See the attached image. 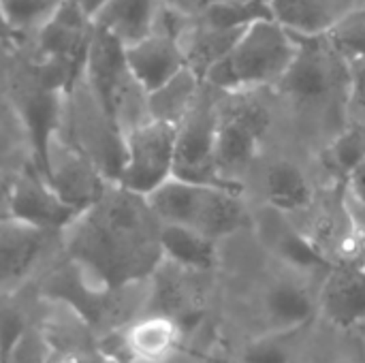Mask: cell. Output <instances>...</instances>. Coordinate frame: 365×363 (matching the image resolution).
Returning <instances> with one entry per match:
<instances>
[{"instance_id": "cell-1", "label": "cell", "mask_w": 365, "mask_h": 363, "mask_svg": "<svg viewBox=\"0 0 365 363\" xmlns=\"http://www.w3.org/2000/svg\"><path fill=\"white\" fill-rule=\"evenodd\" d=\"M160 227L145 197L113 182V190H105L71 227L73 259L113 289L141 282L163 261Z\"/></svg>"}, {"instance_id": "cell-2", "label": "cell", "mask_w": 365, "mask_h": 363, "mask_svg": "<svg viewBox=\"0 0 365 363\" xmlns=\"http://www.w3.org/2000/svg\"><path fill=\"white\" fill-rule=\"evenodd\" d=\"M299 47V39L278 19L248 26L227 58L210 68L205 83L229 94L261 86H278Z\"/></svg>"}, {"instance_id": "cell-3", "label": "cell", "mask_w": 365, "mask_h": 363, "mask_svg": "<svg viewBox=\"0 0 365 363\" xmlns=\"http://www.w3.org/2000/svg\"><path fill=\"white\" fill-rule=\"evenodd\" d=\"M240 193L235 188L195 184L173 175L145 199L160 223L186 225L220 240L248 223Z\"/></svg>"}, {"instance_id": "cell-4", "label": "cell", "mask_w": 365, "mask_h": 363, "mask_svg": "<svg viewBox=\"0 0 365 363\" xmlns=\"http://www.w3.org/2000/svg\"><path fill=\"white\" fill-rule=\"evenodd\" d=\"M178 126L160 120H143L122 135V167L115 184L148 197L175 173Z\"/></svg>"}, {"instance_id": "cell-5", "label": "cell", "mask_w": 365, "mask_h": 363, "mask_svg": "<svg viewBox=\"0 0 365 363\" xmlns=\"http://www.w3.org/2000/svg\"><path fill=\"white\" fill-rule=\"evenodd\" d=\"M186 347V332L173 317L145 312L105 334L101 349L115 363H171Z\"/></svg>"}, {"instance_id": "cell-6", "label": "cell", "mask_w": 365, "mask_h": 363, "mask_svg": "<svg viewBox=\"0 0 365 363\" xmlns=\"http://www.w3.org/2000/svg\"><path fill=\"white\" fill-rule=\"evenodd\" d=\"M83 75L88 77L101 116L111 131L122 135L126 113V79H130L126 51L115 36L96 26L92 30Z\"/></svg>"}, {"instance_id": "cell-7", "label": "cell", "mask_w": 365, "mask_h": 363, "mask_svg": "<svg viewBox=\"0 0 365 363\" xmlns=\"http://www.w3.org/2000/svg\"><path fill=\"white\" fill-rule=\"evenodd\" d=\"M267 128L269 113L265 111V107L244 96H240L237 103L218 113L216 160L225 180L237 184L235 175L248 169V165L255 160Z\"/></svg>"}, {"instance_id": "cell-8", "label": "cell", "mask_w": 365, "mask_h": 363, "mask_svg": "<svg viewBox=\"0 0 365 363\" xmlns=\"http://www.w3.org/2000/svg\"><path fill=\"white\" fill-rule=\"evenodd\" d=\"M216 124H218V113L201 96L195 109L178 126V150H175L173 175L195 182V184H210V186H225V188L242 190L240 184L225 180L218 169Z\"/></svg>"}, {"instance_id": "cell-9", "label": "cell", "mask_w": 365, "mask_h": 363, "mask_svg": "<svg viewBox=\"0 0 365 363\" xmlns=\"http://www.w3.org/2000/svg\"><path fill=\"white\" fill-rule=\"evenodd\" d=\"M4 205V216L17 218L45 231L71 229L81 216V212L66 203L34 165L15 178L6 193Z\"/></svg>"}, {"instance_id": "cell-10", "label": "cell", "mask_w": 365, "mask_h": 363, "mask_svg": "<svg viewBox=\"0 0 365 363\" xmlns=\"http://www.w3.org/2000/svg\"><path fill=\"white\" fill-rule=\"evenodd\" d=\"M62 96L64 90L47 86L41 77L36 86L26 90L17 101V113L21 118L24 131L28 135L34 167L49 178L51 169V152L58 141V122L62 113Z\"/></svg>"}, {"instance_id": "cell-11", "label": "cell", "mask_w": 365, "mask_h": 363, "mask_svg": "<svg viewBox=\"0 0 365 363\" xmlns=\"http://www.w3.org/2000/svg\"><path fill=\"white\" fill-rule=\"evenodd\" d=\"M124 51L128 71L145 94H152L188 66L182 43L156 30H152L145 39L126 45Z\"/></svg>"}, {"instance_id": "cell-12", "label": "cell", "mask_w": 365, "mask_h": 363, "mask_svg": "<svg viewBox=\"0 0 365 363\" xmlns=\"http://www.w3.org/2000/svg\"><path fill=\"white\" fill-rule=\"evenodd\" d=\"M319 308L336 327L365 325V265L364 261H342L327 270Z\"/></svg>"}, {"instance_id": "cell-13", "label": "cell", "mask_w": 365, "mask_h": 363, "mask_svg": "<svg viewBox=\"0 0 365 363\" xmlns=\"http://www.w3.org/2000/svg\"><path fill=\"white\" fill-rule=\"evenodd\" d=\"M47 180L60 197L81 214L90 210L107 190V175L98 173V169L83 154L66 150L58 141L51 152V169Z\"/></svg>"}, {"instance_id": "cell-14", "label": "cell", "mask_w": 365, "mask_h": 363, "mask_svg": "<svg viewBox=\"0 0 365 363\" xmlns=\"http://www.w3.org/2000/svg\"><path fill=\"white\" fill-rule=\"evenodd\" d=\"M280 92L295 101H319L334 88V66L319 36L299 39L297 53L278 81Z\"/></svg>"}, {"instance_id": "cell-15", "label": "cell", "mask_w": 365, "mask_h": 363, "mask_svg": "<svg viewBox=\"0 0 365 363\" xmlns=\"http://www.w3.org/2000/svg\"><path fill=\"white\" fill-rule=\"evenodd\" d=\"M45 229H38L34 225L21 223L17 218H2L0 227V252H2V282L4 291L9 293L11 287H19L36 265L45 240Z\"/></svg>"}, {"instance_id": "cell-16", "label": "cell", "mask_w": 365, "mask_h": 363, "mask_svg": "<svg viewBox=\"0 0 365 363\" xmlns=\"http://www.w3.org/2000/svg\"><path fill=\"white\" fill-rule=\"evenodd\" d=\"M274 17L297 36L331 32L344 17L361 9V0H269Z\"/></svg>"}, {"instance_id": "cell-17", "label": "cell", "mask_w": 365, "mask_h": 363, "mask_svg": "<svg viewBox=\"0 0 365 363\" xmlns=\"http://www.w3.org/2000/svg\"><path fill=\"white\" fill-rule=\"evenodd\" d=\"M317 304L319 302H314L302 282L282 278L269 285L263 300V310L272 332H297L312 319Z\"/></svg>"}, {"instance_id": "cell-18", "label": "cell", "mask_w": 365, "mask_h": 363, "mask_svg": "<svg viewBox=\"0 0 365 363\" xmlns=\"http://www.w3.org/2000/svg\"><path fill=\"white\" fill-rule=\"evenodd\" d=\"M201 75L186 66L165 86L145 96L148 116L180 126L201 98Z\"/></svg>"}, {"instance_id": "cell-19", "label": "cell", "mask_w": 365, "mask_h": 363, "mask_svg": "<svg viewBox=\"0 0 365 363\" xmlns=\"http://www.w3.org/2000/svg\"><path fill=\"white\" fill-rule=\"evenodd\" d=\"M156 11V0H111L98 11L92 24L126 47L145 39L154 30Z\"/></svg>"}, {"instance_id": "cell-20", "label": "cell", "mask_w": 365, "mask_h": 363, "mask_svg": "<svg viewBox=\"0 0 365 363\" xmlns=\"http://www.w3.org/2000/svg\"><path fill=\"white\" fill-rule=\"evenodd\" d=\"M216 242L186 225L163 223L160 227L163 259L192 272H210L216 265Z\"/></svg>"}, {"instance_id": "cell-21", "label": "cell", "mask_w": 365, "mask_h": 363, "mask_svg": "<svg viewBox=\"0 0 365 363\" xmlns=\"http://www.w3.org/2000/svg\"><path fill=\"white\" fill-rule=\"evenodd\" d=\"M244 30H227V28H216L205 21L192 24L186 36L182 39V47L186 51L188 66L205 79L210 68L218 64L222 58L229 56L237 39L242 36Z\"/></svg>"}, {"instance_id": "cell-22", "label": "cell", "mask_w": 365, "mask_h": 363, "mask_svg": "<svg viewBox=\"0 0 365 363\" xmlns=\"http://www.w3.org/2000/svg\"><path fill=\"white\" fill-rule=\"evenodd\" d=\"M265 195L267 201L278 212H299L306 210L312 201V188L302 173V169L293 163L278 160L267 169L265 175Z\"/></svg>"}, {"instance_id": "cell-23", "label": "cell", "mask_w": 365, "mask_h": 363, "mask_svg": "<svg viewBox=\"0 0 365 363\" xmlns=\"http://www.w3.org/2000/svg\"><path fill=\"white\" fill-rule=\"evenodd\" d=\"M272 17H274V9L269 0H225L207 9L201 15V21L227 30H246L255 21L272 19Z\"/></svg>"}, {"instance_id": "cell-24", "label": "cell", "mask_w": 365, "mask_h": 363, "mask_svg": "<svg viewBox=\"0 0 365 363\" xmlns=\"http://www.w3.org/2000/svg\"><path fill=\"white\" fill-rule=\"evenodd\" d=\"M62 4L64 0H2L4 24L15 34L30 30L38 32Z\"/></svg>"}, {"instance_id": "cell-25", "label": "cell", "mask_w": 365, "mask_h": 363, "mask_svg": "<svg viewBox=\"0 0 365 363\" xmlns=\"http://www.w3.org/2000/svg\"><path fill=\"white\" fill-rule=\"evenodd\" d=\"M278 255L293 267L297 270H329V257L325 255V250L308 235L297 233V231H284L278 235V244H276Z\"/></svg>"}, {"instance_id": "cell-26", "label": "cell", "mask_w": 365, "mask_h": 363, "mask_svg": "<svg viewBox=\"0 0 365 363\" xmlns=\"http://www.w3.org/2000/svg\"><path fill=\"white\" fill-rule=\"evenodd\" d=\"M327 160L346 178L365 163V122H353L334 139L327 150Z\"/></svg>"}, {"instance_id": "cell-27", "label": "cell", "mask_w": 365, "mask_h": 363, "mask_svg": "<svg viewBox=\"0 0 365 363\" xmlns=\"http://www.w3.org/2000/svg\"><path fill=\"white\" fill-rule=\"evenodd\" d=\"M297 332H272L261 336L244 351V363H291L293 336Z\"/></svg>"}, {"instance_id": "cell-28", "label": "cell", "mask_w": 365, "mask_h": 363, "mask_svg": "<svg viewBox=\"0 0 365 363\" xmlns=\"http://www.w3.org/2000/svg\"><path fill=\"white\" fill-rule=\"evenodd\" d=\"M334 45L351 60H365V9L344 17L331 30Z\"/></svg>"}, {"instance_id": "cell-29", "label": "cell", "mask_w": 365, "mask_h": 363, "mask_svg": "<svg viewBox=\"0 0 365 363\" xmlns=\"http://www.w3.org/2000/svg\"><path fill=\"white\" fill-rule=\"evenodd\" d=\"M346 208L353 225L365 235V163L346 178Z\"/></svg>"}, {"instance_id": "cell-30", "label": "cell", "mask_w": 365, "mask_h": 363, "mask_svg": "<svg viewBox=\"0 0 365 363\" xmlns=\"http://www.w3.org/2000/svg\"><path fill=\"white\" fill-rule=\"evenodd\" d=\"M351 107L365 116V60H351Z\"/></svg>"}, {"instance_id": "cell-31", "label": "cell", "mask_w": 365, "mask_h": 363, "mask_svg": "<svg viewBox=\"0 0 365 363\" xmlns=\"http://www.w3.org/2000/svg\"><path fill=\"white\" fill-rule=\"evenodd\" d=\"M169 2L192 17H201L207 9H212L214 4H220L225 0H169Z\"/></svg>"}, {"instance_id": "cell-32", "label": "cell", "mask_w": 365, "mask_h": 363, "mask_svg": "<svg viewBox=\"0 0 365 363\" xmlns=\"http://www.w3.org/2000/svg\"><path fill=\"white\" fill-rule=\"evenodd\" d=\"M77 2V6L83 11V15L92 21L96 15H98V11L103 9V6H107L111 0H75Z\"/></svg>"}, {"instance_id": "cell-33", "label": "cell", "mask_w": 365, "mask_h": 363, "mask_svg": "<svg viewBox=\"0 0 365 363\" xmlns=\"http://www.w3.org/2000/svg\"><path fill=\"white\" fill-rule=\"evenodd\" d=\"M188 363H227L222 357H216V355H205V353H201V355H195V357H190Z\"/></svg>"}, {"instance_id": "cell-34", "label": "cell", "mask_w": 365, "mask_h": 363, "mask_svg": "<svg viewBox=\"0 0 365 363\" xmlns=\"http://www.w3.org/2000/svg\"><path fill=\"white\" fill-rule=\"evenodd\" d=\"M364 265H365V263H364Z\"/></svg>"}]
</instances>
